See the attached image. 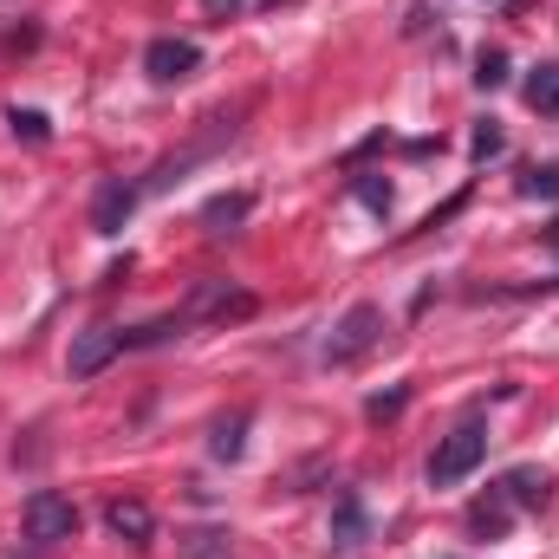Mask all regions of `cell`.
Segmentation results:
<instances>
[{"mask_svg":"<svg viewBox=\"0 0 559 559\" xmlns=\"http://www.w3.org/2000/svg\"><path fill=\"white\" fill-rule=\"evenodd\" d=\"M209 449H215V462H235V455L248 449V411H235V417H222V423H215Z\"/></svg>","mask_w":559,"mask_h":559,"instance_id":"obj_10","label":"cell"},{"mask_svg":"<svg viewBox=\"0 0 559 559\" xmlns=\"http://www.w3.org/2000/svg\"><path fill=\"white\" fill-rule=\"evenodd\" d=\"M521 195H534V202H559V163L527 169V176H521Z\"/></svg>","mask_w":559,"mask_h":559,"instance_id":"obj_13","label":"cell"},{"mask_svg":"<svg viewBox=\"0 0 559 559\" xmlns=\"http://www.w3.org/2000/svg\"><path fill=\"white\" fill-rule=\"evenodd\" d=\"M475 85H481V92H501V85H508V59H501V52H481Z\"/></svg>","mask_w":559,"mask_h":559,"instance_id":"obj_18","label":"cell"},{"mask_svg":"<svg viewBox=\"0 0 559 559\" xmlns=\"http://www.w3.org/2000/svg\"><path fill=\"white\" fill-rule=\"evenodd\" d=\"M540 241H547V248H554V254H559V222H554V228H547V235H540Z\"/></svg>","mask_w":559,"mask_h":559,"instance_id":"obj_22","label":"cell"},{"mask_svg":"<svg viewBox=\"0 0 559 559\" xmlns=\"http://www.w3.org/2000/svg\"><path fill=\"white\" fill-rule=\"evenodd\" d=\"M404 404H411V384H397V391H378V397L365 404V417H371V423H391Z\"/></svg>","mask_w":559,"mask_h":559,"instance_id":"obj_16","label":"cell"},{"mask_svg":"<svg viewBox=\"0 0 559 559\" xmlns=\"http://www.w3.org/2000/svg\"><path fill=\"white\" fill-rule=\"evenodd\" d=\"M527 105H534L540 118H559V59H554V66H540V72L527 79Z\"/></svg>","mask_w":559,"mask_h":559,"instance_id":"obj_12","label":"cell"},{"mask_svg":"<svg viewBox=\"0 0 559 559\" xmlns=\"http://www.w3.org/2000/svg\"><path fill=\"white\" fill-rule=\"evenodd\" d=\"M481 455H488V429L468 417L455 423L442 442H436V455H429V488H455V481H468L475 468H481Z\"/></svg>","mask_w":559,"mask_h":559,"instance_id":"obj_1","label":"cell"},{"mask_svg":"<svg viewBox=\"0 0 559 559\" xmlns=\"http://www.w3.org/2000/svg\"><path fill=\"white\" fill-rule=\"evenodd\" d=\"M105 527H111L118 540H131V547H150L156 514H150V501H138V495H118V501L105 508Z\"/></svg>","mask_w":559,"mask_h":559,"instance_id":"obj_7","label":"cell"},{"mask_svg":"<svg viewBox=\"0 0 559 559\" xmlns=\"http://www.w3.org/2000/svg\"><path fill=\"white\" fill-rule=\"evenodd\" d=\"M7 131L26 143H46L52 138V124H46V111H7Z\"/></svg>","mask_w":559,"mask_h":559,"instance_id":"obj_14","label":"cell"},{"mask_svg":"<svg viewBox=\"0 0 559 559\" xmlns=\"http://www.w3.org/2000/svg\"><path fill=\"white\" fill-rule=\"evenodd\" d=\"M138 195H143V182L105 176V182L92 189V228H98V235H124V222L138 215Z\"/></svg>","mask_w":559,"mask_h":559,"instance_id":"obj_4","label":"cell"},{"mask_svg":"<svg viewBox=\"0 0 559 559\" xmlns=\"http://www.w3.org/2000/svg\"><path fill=\"white\" fill-rule=\"evenodd\" d=\"M358 540H365V501L345 488V495H338V514H332V547H345V554H352Z\"/></svg>","mask_w":559,"mask_h":559,"instance_id":"obj_9","label":"cell"},{"mask_svg":"<svg viewBox=\"0 0 559 559\" xmlns=\"http://www.w3.org/2000/svg\"><path fill=\"white\" fill-rule=\"evenodd\" d=\"M358 202H365V209H378V215H391V182H378V176H358Z\"/></svg>","mask_w":559,"mask_h":559,"instance_id":"obj_19","label":"cell"},{"mask_svg":"<svg viewBox=\"0 0 559 559\" xmlns=\"http://www.w3.org/2000/svg\"><path fill=\"white\" fill-rule=\"evenodd\" d=\"M124 352V332H111V325H92V332H79L72 338V358H66V371H72V384H85V378H98L111 358Z\"/></svg>","mask_w":559,"mask_h":559,"instance_id":"obj_6","label":"cell"},{"mask_svg":"<svg viewBox=\"0 0 559 559\" xmlns=\"http://www.w3.org/2000/svg\"><path fill=\"white\" fill-rule=\"evenodd\" d=\"M182 540H189V547H182V559H222L235 534H182Z\"/></svg>","mask_w":559,"mask_h":559,"instance_id":"obj_17","label":"cell"},{"mask_svg":"<svg viewBox=\"0 0 559 559\" xmlns=\"http://www.w3.org/2000/svg\"><path fill=\"white\" fill-rule=\"evenodd\" d=\"M248 209H254V195H215V202L202 209V228H215V235H228L235 222H248Z\"/></svg>","mask_w":559,"mask_h":559,"instance_id":"obj_11","label":"cell"},{"mask_svg":"<svg viewBox=\"0 0 559 559\" xmlns=\"http://www.w3.org/2000/svg\"><path fill=\"white\" fill-rule=\"evenodd\" d=\"M468 150H475V163L501 156V124H495V118H488V124H475V143H468Z\"/></svg>","mask_w":559,"mask_h":559,"instance_id":"obj_20","label":"cell"},{"mask_svg":"<svg viewBox=\"0 0 559 559\" xmlns=\"http://www.w3.org/2000/svg\"><path fill=\"white\" fill-rule=\"evenodd\" d=\"M468 521H475V527H481V534H501V527H508V495H501V488H495V495H488V501H481V508H475V514H468Z\"/></svg>","mask_w":559,"mask_h":559,"instance_id":"obj_15","label":"cell"},{"mask_svg":"<svg viewBox=\"0 0 559 559\" xmlns=\"http://www.w3.org/2000/svg\"><path fill=\"white\" fill-rule=\"evenodd\" d=\"M195 66H202V46H195V39H169V33H163V39L143 46V72H150L156 85H176V79H189Z\"/></svg>","mask_w":559,"mask_h":559,"instance_id":"obj_5","label":"cell"},{"mask_svg":"<svg viewBox=\"0 0 559 559\" xmlns=\"http://www.w3.org/2000/svg\"><path fill=\"white\" fill-rule=\"evenodd\" d=\"M202 7H209V13H215V20H235V13H241V7H248V0H202Z\"/></svg>","mask_w":559,"mask_h":559,"instance_id":"obj_21","label":"cell"},{"mask_svg":"<svg viewBox=\"0 0 559 559\" xmlns=\"http://www.w3.org/2000/svg\"><path fill=\"white\" fill-rule=\"evenodd\" d=\"M20 521H26V540H33V547H66V540H79V508H72L66 495H52V488L26 495Z\"/></svg>","mask_w":559,"mask_h":559,"instance_id":"obj_3","label":"cell"},{"mask_svg":"<svg viewBox=\"0 0 559 559\" xmlns=\"http://www.w3.org/2000/svg\"><path fill=\"white\" fill-rule=\"evenodd\" d=\"M371 345H384V312L365 299V306H352V312L332 325V338H325V365H332V371H345V365H358Z\"/></svg>","mask_w":559,"mask_h":559,"instance_id":"obj_2","label":"cell"},{"mask_svg":"<svg viewBox=\"0 0 559 559\" xmlns=\"http://www.w3.org/2000/svg\"><path fill=\"white\" fill-rule=\"evenodd\" d=\"M501 495H508V501H521V508H547L554 481H547V468H514V475L501 481Z\"/></svg>","mask_w":559,"mask_h":559,"instance_id":"obj_8","label":"cell"}]
</instances>
